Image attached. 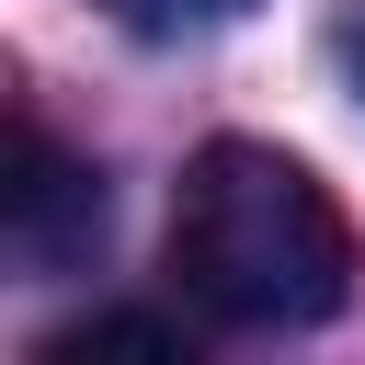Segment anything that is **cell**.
I'll return each instance as SVG.
<instances>
[{
  "label": "cell",
  "instance_id": "cell-1",
  "mask_svg": "<svg viewBox=\"0 0 365 365\" xmlns=\"http://www.w3.org/2000/svg\"><path fill=\"white\" fill-rule=\"evenodd\" d=\"M171 285L217 331H319L354 297V217L308 160L217 137L171 194Z\"/></svg>",
  "mask_w": 365,
  "mask_h": 365
},
{
  "label": "cell",
  "instance_id": "cell-2",
  "mask_svg": "<svg viewBox=\"0 0 365 365\" xmlns=\"http://www.w3.org/2000/svg\"><path fill=\"white\" fill-rule=\"evenodd\" d=\"M0 228H11L23 274H80L103 240V171L80 148H57L34 114L11 125V160H0Z\"/></svg>",
  "mask_w": 365,
  "mask_h": 365
},
{
  "label": "cell",
  "instance_id": "cell-3",
  "mask_svg": "<svg viewBox=\"0 0 365 365\" xmlns=\"http://www.w3.org/2000/svg\"><path fill=\"white\" fill-rule=\"evenodd\" d=\"M46 354H57V365H80V354H160V365H182V354H194V331H182V319H160V308H91V319L46 331Z\"/></svg>",
  "mask_w": 365,
  "mask_h": 365
},
{
  "label": "cell",
  "instance_id": "cell-4",
  "mask_svg": "<svg viewBox=\"0 0 365 365\" xmlns=\"http://www.w3.org/2000/svg\"><path fill=\"white\" fill-rule=\"evenodd\" d=\"M125 34H148V46H182V34H217V23H240L251 0H103Z\"/></svg>",
  "mask_w": 365,
  "mask_h": 365
},
{
  "label": "cell",
  "instance_id": "cell-5",
  "mask_svg": "<svg viewBox=\"0 0 365 365\" xmlns=\"http://www.w3.org/2000/svg\"><path fill=\"white\" fill-rule=\"evenodd\" d=\"M354 91H365V34H354Z\"/></svg>",
  "mask_w": 365,
  "mask_h": 365
}]
</instances>
